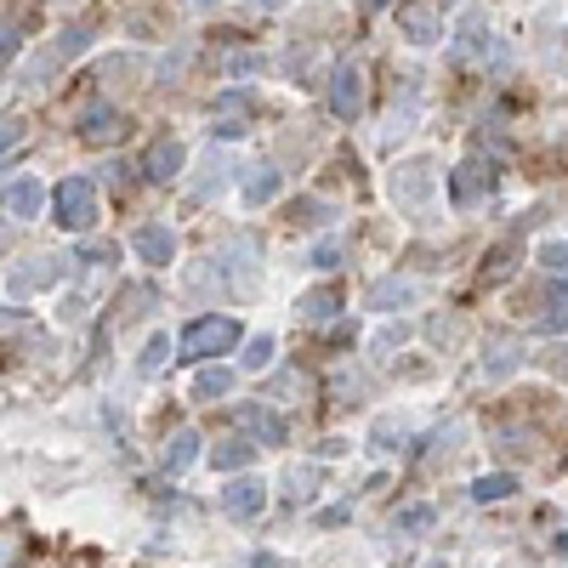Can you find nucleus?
<instances>
[{"instance_id":"f257e3e1","label":"nucleus","mask_w":568,"mask_h":568,"mask_svg":"<svg viewBox=\"0 0 568 568\" xmlns=\"http://www.w3.org/2000/svg\"><path fill=\"white\" fill-rule=\"evenodd\" d=\"M91 35H97L91 23H68V29H58V35L46 40L29 63H23V86H52L58 74H63V68H68V63L91 46Z\"/></svg>"},{"instance_id":"f03ea898","label":"nucleus","mask_w":568,"mask_h":568,"mask_svg":"<svg viewBox=\"0 0 568 568\" xmlns=\"http://www.w3.org/2000/svg\"><path fill=\"white\" fill-rule=\"evenodd\" d=\"M52 216L68 233H91L97 216H103V193H97V177H63L52 188Z\"/></svg>"},{"instance_id":"7ed1b4c3","label":"nucleus","mask_w":568,"mask_h":568,"mask_svg":"<svg viewBox=\"0 0 568 568\" xmlns=\"http://www.w3.org/2000/svg\"><path fill=\"white\" fill-rule=\"evenodd\" d=\"M182 358H216V353H233L239 348V325L228 313H205V318H193V325L182 330Z\"/></svg>"},{"instance_id":"20e7f679","label":"nucleus","mask_w":568,"mask_h":568,"mask_svg":"<svg viewBox=\"0 0 568 568\" xmlns=\"http://www.w3.org/2000/svg\"><path fill=\"white\" fill-rule=\"evenodd\" d=\"M74 131H80L86 148H114L119 137L131 131V119L119 114L114 103H103V97H97V103H80V114H74Z\"/></svg>"},{"instance_id":"39448f33","label":"nucleus","mask_w":568,"mask_h":568,"mask_svg":"<svg viewBox=\"0 0 568 568\" xmlns=\"http://www.w3.org/2000/svg\"><path fill=\"white\" fill-rule=\"evenodd\" d=\"M137 171L148 182H177L182 171H188V148H182V137H171V131H160L154 142L142 148V160H137Z\"/></svg>"},{"instance_id":"423d86ee","label":"nucleus","mask_w":568,"mask_h":568,"mask_svg":"<svg viewBox=\"0 0 568 568\" xmlns=\"http://www.w3.org/2000/svg\"><path fill=\"white\" fill-rule=\"evenodd\" d=\"M489 188H495V160H460L450 171V205L455 211H472Z\"/></svg>"},{"instance_id":"0eeeda50","label":"nucleus","mask_w":568,"mask_h":568,"mask_svg":"<svg viewBox=\"0 0 568 568\" xmlns=\"http://www.w3.org/2000/svg\"><path fill=\"white\" fill-rule=\"evenodd\" d=\"M392 200H399L404 211H421L432 200V160H404L399 171H392Z\"/></svg>"},{"instance_id":"6e6552de","label":"nucleus","mask_w":568,"mask_h":568,"mask_svg":"<svg viewBox=\"0 0 568 568\" xmlns=\"http://www.w3.org/2000/svg\"><path fill=\"white\" fill-rule=\"evenodd\" d=\"M131 251L148 267H171L177 262V233H171V222H142V228H131Z\"/></svg>"},{"instance_id":"1a4fd4ad","label":"nucleus","mask_w":568,"mask_h":568,"mask_svg":"<svg viewBox=\"0 0 568 568\" xmlns=\"http://www.w3.org/2000/svg\"><path fill=\"white\" fill-rule=\"evenodd\" d=\"M399 35H404L409 46L443 40V12L432 7V0H404V7H399Z\"/></svg>"},{"instance_id":"9d476101","label":"nucleus","mask_w":568,"mask_h":568,"mask_svg":"<svg viewBox=\"0 0 568 568\" xmlns=\"http://www.w3.org/2000/svg\"><path fill=\"white\" fill-rule=\"evenodd\" d=\"M358 109H364V74H358V63H336L330 68V114L358 119Z\"/></svg>"},{"instance_id":"9b49d317","label":"nucleus","mask_w":568,"mask_h":568,"mask_svg":"<svg viewBox=\"0 0 568 568\" xmlns=\"http://www.w3.org/2000/svg\"><path fill=\"white\" fill-rule=\"evenodd\" d=\"M222 512L239 517V523L262 517V512H267V483H262V478H233L228 489H222Z\"/></svg>"},{"instance_id":"f8f14e48","label":"nucleus","mask_w":568,"mask_h":568,"mask_svg":"<svg viewBox=\"0 0 568 568\" xmlns=\"http://www.w3.org/2000/svg\"><path fill=\"white\" fill-rule=\"evenodd\" d=\"M421 119V74H404L399 97H392V114H387V142H399L404 131H415Z\"/></svg>"},{"instance_id":"ddd939ff","label":"nucleus","mask_w":568,"mask_h":568,"mask_svg":"<svg viewBox=\"0 0 568 568\" xmlns=\"http://www.w3.org/2000/svg\"><path fill=\"white\" fill-rule=\"evenodd\" d=\"M46 205H52V193H46V182H35V177L12 182L7 200H0V211H7L12 222H35V216H46Z\"/></svg>"},{"instance_id":"4468645a","label":"nucleus","mask_w":568,"mask_h":568,"mask_svg":"<svg viewBox=\"0 0 568 568\" xmlns=\"http://www.w3.org/2000/svg\"><path fill=\"white\" fill-rule=\"evenodd\" d=\"M228 177H233V160L222 154V148L211 142V154L200 160V177H193V205H211L222 188H228Z\"/></svg>"},{"instance_id":"2eb2a0df","label":"nucleus","mask_w":568,"mask_h":568,"mask_svg":"<svg viewBox=\"0 0 568 568\" xmlns=\"http://www.w3.org/2000/svg\"><path fill=\"white\" fill-rule=\"evenodd\" d=\"M63 279V256H35V262H23L12 267V290L17 295H35V290H52Z\"/></svg>"},{"instance_id":"dca6fc26","label":"nucleus","mask_w":568,"mask_h":568,"mask_svg":"<svg viewBox=\"0 0 568 568\" xmlns=\"http://www.w3.org/2000/svg\"><path fill=\"white\" fill-rule=\"evenodd\" d=\"M233 421L251 432V443H285V421H279L274 409H262V404H239Z\"/></svg>"},{"instance_id":"f3484780","label":"nucleus","mask_w":568,"mask_h":568,"mask_svg":"<svg viewBox=\"0 0 568 568\" xmlns=\"http://www.w3.org/2000/svg\"><path fill=\"white\" fill-rule=\"evenodd\" d=\"M295 313H302V325H330V318L341 313V290L336 285H318V290H307L302 302H295Z\"/></svg>"},{"instance_id":"a211bd4d","label":"nucleus","mask_w":568,"mask_h":568,"mask_svg":"<svg viewBox=\"0 0 568 568\" xmlns=\"http://www.w3.org/2000/svg\"><path fill=\"white\" fill-rule=\"evenodd\" d=\"M279 188H285L279 165H251V171H244V205H267V200H279Z\"/></svg>"},{"instance_id":"6ab92c4d","label":"nucleus","mask_w":568,"mask_h":568,"mask_svg":"<svg viewBox=\"0 0 568 568\" xmlns=\"http://www.w3.org/2000/svg\"><path fill=\"white\" fill-rule=\"evenodd\" d=\"M489 46V17L483 12H466L460 23H455V58L466 63V58H478Z\"/></svg>"},{"instance_id":"aec40b11","label":"nucleus","mask_w":568,"mask_h":568,"mask_svg":"<svg viewBox=\"0 0 568 568\" xmlns=\"http://www.w3.org/2000/svg\"><path fill=\"white\" fill-rule=\"evenodd\" d=\"M200 460V432H188V427H177L165 438V472L177 478V472H188V466Z\"/></svg>"},{"instance_id":"412c9836","label":"nucleus","mask_w":568,"mask_h":568,"mask_svg":"<svg viewBox=\"0 0 568 568\" xmlns=\"http://www.w3.org/2000/svg\"><path fill=\"white\" fill-rule=\"evenodd\" d=\"M313 392V381H307V369H279L274 381H267V399L274 404H302Z\"/></svg>"},{"instance_id":"4be33fe9","label":"nucleus","mask_w":568,"mask_h":568,"mask_svg":"<svg viewBox=\"0 0 568 568\" xmlns=\"http://www.w3.org/2000/svg\"><path fill=\"white\" fill-rule=\"evenodd\" d=\"M415 295H421V290H415L409 279H381L376 290H369V307H381V313H399V307H409V302H415Z\"/></svg>"},{"instance_id":"5701e85b","label":"nucleus","mask_w":568,"mask_h":568,"mask_svg":"<svg viewBox=\"0 0 568 568\" xmlns=\"http://www.w3.org/2000/svg\"><path fill=\"white\" fill-rule=\"evenodd\" d=\"M251 460H256V443H251V438H233V443H216V450H211V466H216V472H244Z\"/></svg>"},{"instance_id":"b1692460","label":"nucleus","mask_w":568,"mask_h":568,"mask_svg":"<svg viewBox=\"0 0 568 568\" xmlns=\"http://www.w3.org/2000/svg\"><path fill=\"white\" fill-rule=\"evenodd\" d=\"M233 392V369L228 364H211V369H200V381H193V399L200 404H216V399H228Z\"/></svg>"},{"instance_id":"393cba45","label":"nucleus","mask_w":568,"mask_h":568,"mask_svg":"<svg viewBox=\"0 0 568 568\" xmlns=\"http://www.w3.org/2000/svg\"><path fill=\"white\" fill-rule=\"evenodd\" d=\"M512 274H517V233H512V239H501L495 251L483 256V279H489V285H506Z\"/></svg>"},{"instance_id":"a878e982","label":"nucleus","mask_w":568,"mask_h":568,"mask_svg":"<svg viewBox=\"0 0 568 568\" xmlns=\"http://www.w3.org/2000/svg\"><path fill=\"white\" fill-rule=\"evenodd\" d=\"M512 495H517V478L512 472H489V478L472 483V501H483V506L489 501H512Z\"/></svg>"},{"instance_id":"bb28decb","label":"nucleus","mask_w":568,"mask_h":568,"mask_svg":"<svg viewBox=\"0 0 568 568\" xmlns=\"http://www.w3.org/2000/svg\"><path fill=\"white\" fill-rule=\"evenodd\" d=\"M369 438H376V450H404V443H409V421H392V415H387V421H376V432H369Z\"/></svg>"},{"instance_id":"cd10ccee","label":"nucleus","mask_w":568,"mask_h":568,"mask_svg":"<svg viewBox=\"0 0 568 568\" xmlns=\"http://www.w3.org/2000/svg\"><path fill=\"white\" fill-rule=\"evenodd\" d=\"M552 295H557V307L534 318V330H540V336H563V330H568V285H563V290H552Z\"/></svg>"},{"instance_id":"c85d7f7f","label":"nucleus","mask_w":568,"mask_h":568,"mask_svg":"<svg viewBox=\"0 0 568 568\" xmlns=\"http://www.w3.org/2000/svg\"><path fill=\"white\" fill-rule=\"evenodd\" d=\"M290 222H295V228H325V222H330V205H325V200H295V205H290Z\"/></svg>"},{"instance_id":"c756f323","label":"nucleus","mask_w":568,"mask_h":568,"mask_svg":"<svg viewBox=\"0 0 568 568\" xmlns=\"http://www.w3.org/2000/svg\"><path fill=\"white\" fill-rule=\"evenodd\" d=\"M165 364H171V336H154V341H148V348H142L137 369H142V376H160Z\"/></svg>"},{"instance_id":"7c9ffc66","label":"nucleus","mask_w":568,"mask_h":568,"mask_svg":"<svg viewBox=\"0 0 568 568\" xmlns=\"http://www.w3.org/2000/svg\"><path fill=\"white\" fill-rule=\"evenodd\" d=\"M17 52H23V29H17L12 12H0V68H7Z\"/></svg>"},{"instance_id":"2f4dec72","label":"nucleus","mask_w":568,"mask_h":568,"mask_svg":"<svg viewBox=\"0 0 568 568\" xmlns=\"http://www.w3.org/2000/svg\"><path fill=\"white\" fill-rule=\"evenodd\" d=\"M392 529H399V534H421V529H432V506H404L399 517H392Z\"/></svg>"},{"instance_id":"473e14b6","label":"nucleus","mask_w":568,"mask_h":568,"mask_svg":"<svg viewBox=\"0 0 568 568\" xmlns=\"http://www.w3.org/2000/svg\"><path fill=\"white\" fill-rule=\"evenodd\" d=\"M23 137H29V126H23L17 114H0V160H7L12 148H23Z\"/></svg>"},{"instance_id":"72a5a7b5","label":"nucleus","mask_w":568,"mask_h":568,"mask_svg":"<svg viewBox=\"0 0 568 568\" xmlns=\"http://www.w3.org/2000/svg\"><path fill=\"white\" fill-rule=\"evenodd\" d=\"M274 364V336H251L244 341V369H267Z\"/></svg>"},{"instance_id":"f704fd0d","label":"nucleus","mask_w":568,"mask_h":568,"mask_svg":"<svg viewBox=\"0 0 568 568\" xmlns=\"http://www.w3.org/2000/svg\"><path fill=\"white\" fill-rule=\"evenodd\" d=\"M97 74H103L109 86L119 80V74H126V80H137V74H142V58H109V63H97Z\"/></svg>"},{"instance_id":"c9c22d12","label":"nucleus","mask_w":568,"mask_h":568,"mask_svg":"<svg viewBox=\"0 0 568 568\" xmlns=\"http://www.w3.org/2000/svg\"><path fill=\"white\" fill-rule=\"evenodd\" d=\"M512 369H517V353H512V348H495V358H483V376H489V381H506Z\"/></svg>"},{"instance_id":"e433bc0d","label":"nucleus","mask_w":568,"mask_h":568,"mask_svg":"<svg viewBox=\"0 0 568 568\" xmlns=\"http://www.w3.org/2000/svg\"><path fill=\"white\" fill-rule=\"evenodd\" d=\"M244 131H251V119H244V114H228V119H216V126H211V142H216V137L233 142V137H244Z\"/></svg>"},{"instance_id":"4c0bfd02","label":"nucleus","mask_w":568,"mask_h":568,"mask_svg":"<svg viewBox=\"0 0 568 568\" xmlns=\"http://www.w3.org/2000/svg\"><path fill=\"white\" fill-rule=\"evenodd\" d=\"M285 68L295 74V86H307V68H313V52H307V46H290V58H285Z\"/></svg>"},{"instance_id":"58836bf2","label":"nucleus","mask_w":568,"mask_h":568,"mask_svg":"<svg viewBox=\"0 0 568 568\" xmlns=\"http://www.w3.org/2000/svg\"><path fill=\"white\" fill-rule=\"evenodd\" d=\"M313 267H318V274H336V267H341V244H336V239H325V244L313 251Z\"/></svg>"},{"instance_id":"ea45409f","label":"nucleus","mask_w":568,"mask_h":568,"mask_svg":"<svg viewBox=\"0 0 568 568\" xmlns=\"http://www.w3.org/2000/svg\"><path fill=\"white\" fill-rule=\"evenodd\" d=\"M216 109H222V114H251V91H239V86H233V91H222V97H216Z\"/></svg>"},{"instance_id":"a19ab883","label":"nucleus","mask_w":568,"mask_h":568,"mask_svg":"<svg viewBox=\"0 0 568 568\" xmlns=\"http://www.w3.org/2000/svg\"><path fill=\"white\" fill-rule=\"evenodd\" d=\"M404 336H409V325H387V330L376 336V358H387L392 348H404Z\"/></svg>"},{"instance_id":"79ce46f5","label":"nucleus","mask_w":568,"mask_h":568,"mask_svg":"<svg viewBox=\"0 0 568 568\" xmlns=\"http://www.w3.org/2000/svg\"><path fill=\"white\" fill-rule=\"evenodd\" d=\"M313 483H318L313 466H295V472H290V495H295V501H307V495H313Z\"/></svg>"},{"instance_id":"37998d69","label":"nucleus","mask_w":568,"mask_h":568,"mask_svg":"<svg viewBox=\"0 0 568 568\" xmlns=\"http://www.w3.org/2000/svg\"><path fill=\"white\" fill-rule=\"evenodd\" d=\"M222 68H228V74H256L262 58H256V52H228V63H222Z\"/></svg>"},{"instance_id":"c03bdc74","label":"nucleus","mask_w":568,"mask_h":568,"mask_svg":"<svg viewBox=\"0 0 568 568\" xmlns=\"http://www.w3.org/2000/svg\"><path fill=\"white\" fill-rule=\"evenodd\" d=\"M540 262H546L552 274H568V244H546V251H540Z\"/></svg>"},{"instance_id":"a18cd8bd","label":"nucleus","mask_w":568,"mask_h":568,"mask_svg":"<svg viewBox=\"0 0 568 568\" xmlns=\"http://www.w3.org/2000/svg\"><path fill=\"white\" fill-rule=\"evenodd\" d=\"M109 188L126 200V193H131V165H109Z\"/></svg>"},{"instance_id":"49530a36","label":"nucleus","mask_w":568,"mask_h":568,"mask_svg":"<svg viewBox=\"0 0 568 568\" xmlns=\"http://www.w3.org/2000/svg\"><path fill=\"white\" fill-rule=\"evenodd\" d=\"M17 557H23V540L17 534H0V568H12Z\"/></svg>"},{"instance_id":"de8ad7c7","label":"nucleus","mask_w":568,"mask_h":568,"mask_svg":"<svg viewBox=\"0 0 568 568\" xmlns=\"http://www.w3.org/2000/svg\"><path fill=\"white\" fill-rule=\"evenodd\" d=\"M546 369H552V376H568V348H552L546 353Z\"/></svg>"},{"instance_id":"09e8293b","label":"nucleus","mask_w":568,"mask_h":568,"mask_svg":"<svg viewBox=\"0 0 568 568\" xmlns=\"http://www.w3.org/2000/svg\"><path fill=\"white\" fill-rule=\"evenodd\" d=\"M358 7H364V12H381V7H392V0H358Z\"/></svg>"},{"instance_id":"8fccbe9b","label":"nucleus","mask_w":568,"mask_h":568,"mask_svg":"<svg viewBox=\"0 0 568 568\" xmlns=\"http://www.w3.org/2000/svg\"><path fill=\"white\" fill-rule=\"evenodd\" d=\"M256 568H285L279 557H256Z\"/></svg>"},{"instance_id":"3c124183","label":"nucleus","mask_w":568,"mask_h":568,"mask_svg":"<svg viewBox=\"0 0 568 568\" xmlns=\"http://www.w3.org/2000/svg\"><path fill=\"white\" fill-rule=\"evenodd\" d=\"M557 552H563V557H568V540H557Z\"/></svg>"},{"instance_id":"603ef678","label":"nucleus","mask_w":568,"mask_h":568,"mask_svg":"<svg viewBox=\"0 0 568 568\" xmlns=\"http://www.w3.org/2000/svg\"><path fill=\"white\" fill-rule=\"evenodd\" d=\"M432 568H443V563H432Z\"/></svg>"}]
</instances>
